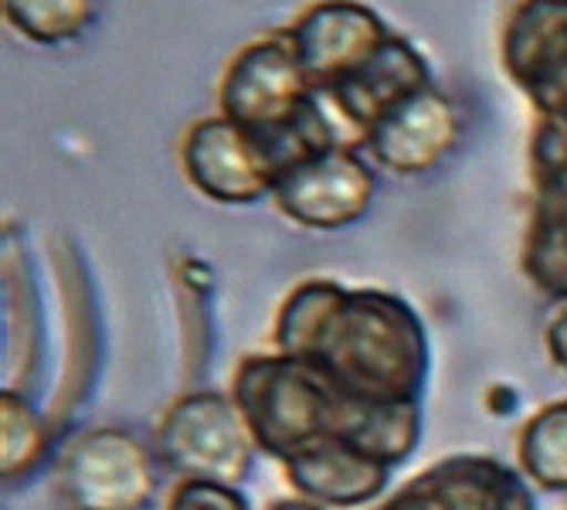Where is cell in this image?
I'll use <instances>...</instances> for the list:
<instances>
[{
    "instance_id": "cell-13",
    "label": "cell",
    "mask_w": 567,
    "mask_h": 510,
    "mask_svg": "<svg viewBox=\"0 0 567 510\" xmlns=\"http://www.w3.org/2000/svg\"><path fill=\"white\" fill-rule=\"evenodd\" d=\"M408 483L432 510H537L530 480L493 456H449Z\"/></svg>"
},
{
    "instance_id": "cell-2",
    "label": "cell",
    "mask_w": 567,
    "mask_h": 510,
    "mask_svg": "<svg viewBox=\"0 0 567 510\" xmlns=\"http://www.w3.org/2000/svg\"><path fill=\"white\" fill-rule=\"evenodd\" d=\"M231 398L262 452L279 463L292 452L333 436L340 395L306 365L272 350L248 354L231 378Z\"/></svg>"
},
{
    "instance_id": "cell-4",
    "label": "cell",
    "mask_w": 567,
    "mask_h": 510,
    "mask_svg": "<svg viewBox=\"0 0 567 510\" xmlns=\"http://www.w3.org/2000/svg\"><path fill=\"white\" fill-rule=\"evenodd\" d=\"M320 92L306 79L286 31H272L238 48L218 82L221 116L259 140L289 130Z\"/></svg>"
},
{
    "instance_id": "cell-11",
    "label": "cell",
    "mask_w": 567,
    "mask_h": 510,
    "mask_svg": "<svg viewBox=\"0 0 567 510\" xmlns=\"http://www.w3.org/2000/svg\"><path fill=\"white\" fill-rule=\"evenodd\" d=\"M429 85H435L429 59L408 38L391 34L368 62H360L323 95L333 102L340 120L364 140L388 113H394L401 102L425 92Z\"/></svg>"
},
{
    "instance_id": "cell-10",
    "label": "cell",
    "mask_w": 567,
    "mask_h": 510,
    "mask_svg": "<svg viewBox=\"0 0 567 510\" xmlns=\"http://www.w3.org/2000/svg\"><path fill=\"white\" fill-rule=\"evenodd\" d=\"M458 133L462 116L455 102L439 85H429L425 92L401 102L394 113H388L360 140V146H364L371 164L401 177H415L449 157L458 143Z\"/></svg>"
},
{
    "instance_id": "cell-18",
    "label": "cell",
    "mask_w": 567,
    "mask_h": 510,
    "mask_svg": "<svg viewBox=\"0 0 567 510\" xmlns=\"http://www.w3.org/2000/svg\"><path fill=\"white\" fill-rule=\"evenodd\" d=\"M48 446L44 416L18 391H0V467L4 477H24L38 467Z\"/></svg>"
},
{
    "instance_id": "cell-20",
    "label": "cell",
    "mask_w": 567,
    "mask_h": 510,
    "mask_svg": "<svg viewBox=\"0 0 567 510\" xmlns=\"http://www.w3.org/2000/svg\"><path fill=\"white\" fill-rule=\"evenodd\" d=\"M544 347L550 354V361L560 371H567V303L547 320V327H544Z\"/></svg>"
},
{
    "instance_id": "cell-5",
    "label": "cell",
    "mask_w": 567,
    "mask_h": 510,
    "mask_svg": "<svg viewBox=\"0 0 567 510\" xmlns=\"http://www.w3.org/2000/svg\"><path fill=\"white\" fill-rule=\"evenodd\" d=\"M55 480L72 510H143L157 490L150 449L120 426L79 432L59 456Z\"/></svg>"
},
{
    "instance_id": "cell-3",
    "label": "cell",
    "mask_w": 567,
    "mask_h": 510,
    "mask_svg": "<svg viewBox=\"0 0 567 510\" xmlns=\"http://www.w3.org/2000/svg\"><path fill=\"white\" fill-rule=\"evenodd\" d=\"M255 439L231 391H187L161 419L157 452L181 480L238 487L251 473Z\"/></svg>"
},
{
    "instance_id": "cell-19",
    "label": "cell",
    "mask_w": 567,
    "mask_h": 510,
    "mask_svg": "<svg viewBox=\"0 0 567 510\" xmlns=\"http://www.w3.org/2000/svg\"><path fill=\"white\" fill-rule=\"evenodd\" d=\"M167 510H251L245 493L231 483L212 480H177Z\"/></svg>"
},
{
    "instance_id": "cell-1",
    "label": "cell",
    "mask_w": 567,
    "mask_h": 510,
    "mask_svg": "<svg viewBox=\"0 0 567 510\" xmlns=\"http://www.w3.org/2000/svg\"><path fill=\"white\" fill-rule=\"evenodd\" d=\"M276 350L360 401H422L429 334L415 306L388 289L302 279L282 299Z\"/></svg>"
},
{
    "instance_id": "cell-16",
    "label": "cell",
    "mask_w": 567,
    "mask_h": 510,
    "mask_svg": "<svg viewBox=\"0 0 567 510\" xmlns=\"http://www.w3.org/2000/svg\"><path fill=\"white\" fill-rule=\"evenodd\" d=\"M517 463L534 487L550 493L567 490V398L547 401L520 426Z\"/></svg>"
},
{
    "instance_id": "cell-17",
    "label": "cell",
    "mask_w": 567,
    "mask_h": 510,
    "mask_svg": "<svg viewBox=\"0 0 567 510\" xmlns=\"http://www.w3.org/2000/svg\"><path fill=\"white\" fill-rule=\"evenodd\" d=\"M8 28L34 44L79 41L99 14V0H0Z\"/></svg>"
},
{
    "instance_id": "cell-8",
    "label": "cell",
    "mask_w": 567,
    "mask_h": 510,
    "mask_svg": "<svg viewBox=\"0 0 567 510\" xmlns=\"http://www.w3.org/2000/svg\"><path fill=\"white\" fill-rule=\"evenodd\" d=\"M391 34L384 18L364 0H313L286 28L306 79L320 95L368 62Z\"/></svg>"
},
{
    "instance_id": "cell-15",
    "label": "cell",
    "mask_w": 567,
    "mask_h": 510,
    "mask_svg": "<svg viewBox=\"0 0 567 510\" xmlns=\"http://www.w3.org/2000/svg\"><path fill=\"white\" fill-rule=\"evenodd\" d=\"M333 436L394 470L422 439V401H360L340 395Z\"/></svg>"
},
{
    "instance_id": "cell-9",
    "label": "cell",
    "mask_w": 567,
    "mask_h": 510,
    "mask_svg": "<svg viewBox=\"0 0 567 510\" xmlns=\"http://www.w3.org/2000/svg\"><path fill=\"white\" fill-rule=\"evenodd\" d=\"M503 69L547 120H567V0H524L503 24Z\"/></svg>"
},
{
    "instance_id": "cell-12",
    "label": "cell",
    "mask_w": 567,
    "mask_h": 510,
    "mask_svg": "<svg viewBox=\"0 0 567 510\" xmlns=\"http://www.w3.org/2000/svg\"><path fill=\"white\" fill-rule=\"evenodd\" d=\"M282 470L296 497H306L327 510L374 503L391 483V467L340 436H323L313 446L292 452L282 459Z\"/></svg>"
},
{
    "instance_id": "cell-6",
    "label": "cell",
    "mask_w": 567,
    "mask_h": 510,
    "mask_svg": "<svg viewBox=\"0 0 567 510\" xmlns=\"http://www.w3.org/2000/svg\"><path fill=\"white\" fill-rule=\"evenodd\" d=\"M374 191L378 174L364 157V146L337 143L320 157L286 171L272 187V201L289 222L302 228L337 232L368 215Z\"/></svg>"
},
{
    "instance_id": "cell-7",
    "label": "cell",
    "mask_w": 567,
    "mask_h": 510,
    "mask_svg": "<svg viewBox=\"0 0 567 510\" xmlns=\"http://www.w3.org/2000/svg\"><path fill=\"white\" fill-rule=\"evenodd\" d=\"M181 167L197 194L215 204H255L279 181L262 140L228 116H200L181 140Z\"/></svg>"
},
{
    "instance_id": "cell-14",
    "label": "cell",
    "mask_w": 567,
    "mask_h": 510,
    "mask_svg": "<svg viewBox=\"0 0 567 510\" xmlns=\"http://www.w3.org/2000/svg\"><path fill=\"white\" fill-rule=\"evenodd\" d=\"M524 273L540 293L567 303V167L534 181Z\"/></svg>"
},
{
    "instance_id": "cell-22",
    "label": "cell",
    "mask_w": 567,
    "mask_h": 510,
    "mask_svg": "<svg viewBox=\"0 0 567 510\" xmlns=\"http://www.w3.org/2000/svg\"><path fill=\"white\" fill-rule=\"evenodd\" d=\"M266 510H327V507L306 500V497H282V500H272Z\"/></svg>"
},
{
    "instance_id": "cell-21",
    "label": "cell",
    "mask_w": 567,
    "mask_h": 510,
    "mask_svg": "<svg viewBox=\"0 0 567 510\" xmlns=\"http://www.w3.org/2000/svg\"><path fill=\"white\" fill-rule=\"evenodd\" d=\"M368 510H432V503L411 483H404L394 497H388V500H381V503H374Z\"/></svg>"
}]
</instances>
